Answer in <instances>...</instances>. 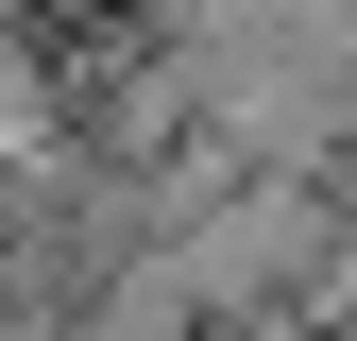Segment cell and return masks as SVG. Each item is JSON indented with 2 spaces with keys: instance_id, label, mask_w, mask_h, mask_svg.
<instances>
[{
  "instance_id": "cell-1",
  "label": "cell",
  "mask_w": 357,
  "mask_h": 341,
  "mask_svg": "<svg viewBox=\"0 0 357 341\" xmlns=\"http://www.w3.org/2000/svg\"><path fill=\"white\" fill-rule=\"evenodd\" d=\"M306 324H324V341H357V290H324V307H306Z\"/></svg>"
}]
</instances>
